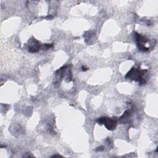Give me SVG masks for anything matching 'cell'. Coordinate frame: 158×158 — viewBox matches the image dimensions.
Listing matches in <instances>:
<instances>
[{
  "label": "cell",
  "instance_id": "obj_1",
  "mask_svg": "<svg viewBox=\"0 0 158 158\" xmlns=\"http://www.w3.org/2000/svg\"><path fill=\"white\" fill-rule=\"evenodd\" d=\"M147 72V70H142L138 69L132 68L126 75L125 78L130 80H134L139 83L140 85L144 84L146 81L144 78H143V75H144V73Z\"/></svg>",
  "mask_w": 158,
  "mask_h": 158
},
{
  "label": "cell",
  "instance_id": "obj_2",
  "mask_svg": "<svg viewBox=\"0 0 158 158\" xmlns=\"http://www.w3.org/2000/svg\"><path fill=\"white\" fill-rule=\"evenodd\" d=\"M135 34L137 45L139 50L142 51L143 52L148 51L149 49V48H148L146 46V45L148 44V43L149 44V40L139 33H136Z\"/></svg>",
  "mask_w": 158,
  "mask_h": 158
},
{
  "label": "cell",
  "instance_id": "obj_3",
  "mask_svg": "<svg viewBox=\"0 0 158 158\" xmlns=\"http://www.w3.org/2000/svg\"><path fill=\"white\" fill-rule=\"evenodd\" d=\"M97 122L99 124H104L107 129L109 130H113L115 128L117 122L114 119H112L108 117H101L97 120Z\"/></svg>",
  "mask_w": 158,
  "mask_h": 158
},
{
  "label": "cell",
  "instance_id": "obj_4",
  "mask_svg": "<svg viewBox=\"0 0 158 158\" xmlns=\"http://www.w3.org/2000/svg\"><path fill=\"white\" fill-rule=\"evenodd\" d=\"M88 69L87 68H85V67H82V70L83 71H85V70H86Z\"/></svg>",
  "mask_w": 158,
  "mask_h": 158
}]
</instances>
